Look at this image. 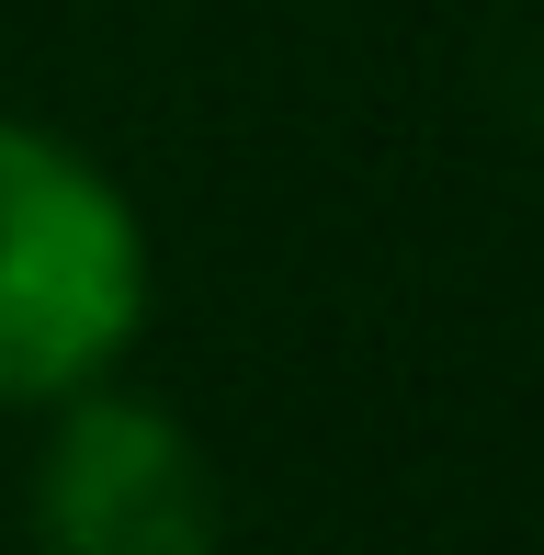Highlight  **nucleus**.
Here are the masks:
<instances>
[{"label": "nucleus", "instance_id": "f03ea898", "mask_svg": "<svg viewBox=\"0 0 544 555\" xmlns=\"http://www.w3.org/2000/svg\"><path fill=\"white\" fill-rule=\"evenodd\" d=\"M35 544L46 555H216L228 499L216 465L159 397L103 386L57 397V431L35 453Z\"/></svg>", "mask_w": 544, "mask_h": 555}, {"label": "nucleus", "instance_id": "f257e3e1", "mask_svg": "<svg viewBox=\"0 0 544 555\" xmlns=\"http://www.w3.org/2000/svg\"><path fill=\"white\" fill-rule=\"evenodd\" d=\"M147 284L159 272L126 182L57 125L0 114V409H57L126 374Z\"/></svg>", "mask_w": 544, "mask_h": 555}]
</instances>
